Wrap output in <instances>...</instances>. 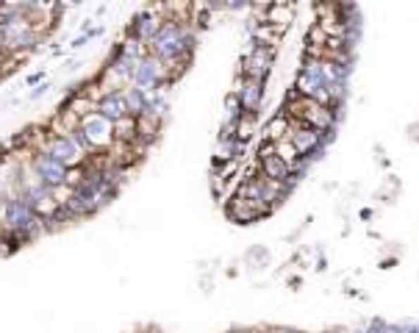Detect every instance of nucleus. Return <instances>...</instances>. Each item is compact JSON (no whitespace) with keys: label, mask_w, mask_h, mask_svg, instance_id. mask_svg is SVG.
<instances>
[{"label":"nucleus","mask_w":419,"mask_h":333,"mask_svg":"<svg viewBox=\"0 0 419 333\" xmlns=\"http://www.w3.org/2000/svg\"><path fill=\"white\" fill-rule=\"evenodd\" d=\"M94 114H100V117H103V120H108L111 125H114V122H120V120H125V117H131V114H128V106H125V95H123V92H111V95L97 97V103H94Z\"/></svg>","instance_id":"nucleus-14"},{"label":"nucleus","mask_w":419,"mask_h":333,"mask_svg":"<svg viewBox=\"0 0 419 333\" xmlns=\"http://www.w3.org/2000/svg\"><path fill=\"white\" fill-rule=\"evenodd\" d=\"M289 191L292 189H289L286 184H275V181H270V178L258 175V172H256V167H253V170H250V175L239 181V187H236L233 194H239V197H244L247 203H253L256 208H261V211L273 214L280 203L286 200V194H289Z\"/></svg>","instance_id":"nucleus-2"},{"label":"nucleus","mask_w":419,"mask_h":333,"mask_svg":"<svg viewBox=\"0 0 419 333\" xmlns=\"http://www.w3.org/2000/svg\"><path fill=\"white\" fill-rule=\"evenodd\" d=\"M47 92V81L45 84H39V87H37V89H34V92H31V97H34V100H37V97H42Z\"/></svg>","instance_id":"nucleus-20"},{"label":"nucleus","mask_w":419,"mask_h":333,"mask_svg":"<svg viewBox=\"0 0 419 333\" xmlns=\"http://www.w3.org/2000/svg\"><path fill=\"white\" fill-rule=\"evenodd\" d=\"M242 117H244V108H242L239 97L233 95V92H228V97H225V122H223V125H228V128H236Z\"/></svg>","instance_id":"nucleus-19"},{"label":"nucleus","mask_w":419,"mask_h":333,"mask_svg":"<svg viewBox=\"0 0 419 333\" xmlns=\"http://www.w3.org/2000/svg\"><path fill=\"white\" fill-rule=\"evenodd\" d=\"M81 131H84V137H87V142H89V150H92V156H100V153H108L111 147H114V125L108 122V120H103L100 114H87L84 120H81V125H78Z\"/></svg>","instance_id":"nucleus-9"},{"label":"nucleus","mask_w":419,"mask_h":333,"mask_svg":"<svg viewBox=\"0 0 419 333\" xmlns=\"http://www.w3.org/2000/svg\"><path fill=\"white\" fill-rule=\"evenodd\" d=\"M114 144H137V120L134 117L114 122Z\"/></svg>","instance_id":"nucleus-17"},{"label":"nucleus","mask_w":419,"mask_h":333,"mask_svg":"<svg viewBox=\"0 0 419 333\" xmlns=\"http://www.w3.org/2000/svg\"><path fill=\"white\" fill-rule=\"evenodd\" d=\"M333 134H323V131H314L308 125H300V122H292V131H289V144L294 147V153L303 158V161H317L325 147L330 144Z\"/></svg>","instance_id":"nucleus-6"},{"label":"nucleus","mask_w":419,"mask_h":333,"mask_svg":"<svg viewBox=\"0 0 419 333\" xmlns=\"http://www.w3.org/2000/svg\"><path fill=\"white\" fill-rule=\"evenodd\" d=\"M233 95L239 97L244 114H258L261 106H264V97H267V84H258V81H247L242 75H236V84L231 89Z\"/></svg>","instance_id":"nucleus-12"},{"label":"nucleus","mask_w":419,"mask_h":333,"mask_svg":"<svg viewBox=\"0 0 419 333\" xmlns=\"http://www.w3.org/2000/svg\"><path fill=\"white\" fill-rule=\"evenodd\" d=\"M275 56H278V45H267V42H250V50L242 56V67L239 75L247 81H258L267 84L273 67H275Z\"/></svg>","instance_id":"nucleus-4"},{"label":"nucleus","mask_w":419,"mask_h":333,"mask_svg":"<svg viewBox=\"0 0 419 333\" xmlns=\"http://www.w3.org/2000/svg\"><path fill=\"white\" fill-rule=\"evenodd\" d=\"M175 84V78L167 73V67L158 61V58H153L150 53L139 58V64H137V70H134V75H131V87H137V89H144V92H164L167 95V89Z\"/></svg>","instance_id":"nucleus-5"},{"label":"nucleus","mask_w":419,"mask_h":333,"mask_svg":"<svg viewBox=\"0 0 419 333\" xmlns=\"http://www.w3.org/2000/svg\"><path fill=\"white\" fill-rule=\"evenodd\" d=\"M42 78H45V73H34V75H31V78H28V84H31V87H34V84H39V81H42Z\"/></svg>","instance_id":"nucleus-21"},{"label":"nucleus","mask_w":419,"mask_h":333,"mask_svg":"<svg viewBox=\"0 0 419 333\" xmlns=\"http://www.w3.org/2000/svg\"><path fill=\"white\" fill-rule=\"evenodd\" d=\"M161 25H164V17H161L158 6H147V8H142V11L134 14V20H131L128 28H125V37H128V39H137V42H142V45L147 48L150 39L161 31Z\"/></svg>","instance_id":"nucleus-10"},{"label":"nucleus","mask_w":419,"mask_h":333,"mask_svg":"<svg viewBox=\"0 0 419 333\" xmlns=\"http://www.w3.org/2000/svg\"><path fill=\"white\" fill-rule=\"evenodd\" d=\"M289 131H292V120L278 111V114H273L270 120H267V125H264V142L270 144H278L283 139H289Z\"/></svg>","instance_id":"nucleus-15"},{"label":"nucleus","mask_w":419,"mask_h":333,"mask_svg":"<svg viewBox=\"0 0 419 333\" xmlns=\"http://www.w3.org/2000/svg\"><path fill=\"white\" fill-rule=\"evenodd\" d=\"M256 172L275 181V184H286L292 189V172H289V164L275 153V147L270 142H261L258 147V156H256Z\"/></svg>","instance_id":"nucleus-11"},{"label":"nucleus","mask_w":419,"mask_h":333,"mask_svg":"<svg viewBox=\"0 0 419 333\" xmlns=\"http://www.w3.org/2000/svg\"><path fill=\"white\" fill-rule=\"evenodd\" d=\"M256 131H258V114H244V117L239 120V125H236V139L242 144H247L253 139Z\"/></svg>","instance_id":"nucleus-18"},{"label":"nucleus","mask_w":419,"mask_h":333,"mask_svg":"<svg viewBox=\"0 0 419 333\" xmlns=\"http://www.w3.org/2000/svg\"><path fill=\"white\" fill-rule=\"evenodd\" d=\"M123 95H125V106H128V114L137 120L142 114H147V100H150V92H144V89H137V87H128V89H123Z\"/></svg>","instance_id":"nucleus-16"},{"label":"nucleus","mask_w":419,"mask_h":333,"mask_svg":"<svg viewBox=\"0 0 419 333\" xmlns=\"http://www.w3.org/2000/svg\"><path fill=\"white\" fill-rule=\"evenodd\" d=\"M225 217L236 222V225H253V222H258L261 217H267V211H261V208H256L253 203H247L244 197H239V194H231L228 200H225Z\"/></svg>","instance_id":"nucleus-13"},{"label":"nucleus","mask_w":419,"mask_h":333,"mask_svg":"<svg viewBox=\"0 0 419 333\" xmlns=\"http://www.w3.org/2000/svg\"><path fill=\"white\" fill-rule=\"evenodd\" d=\"M294 92L300 97H311V100L330 106V89H327L325 70H323V56L303 53V61L294 75Z\"/></svg>","instance_id":"nucleus-3"},{"label":"nucleus","mask_w":419,"mask_h":333,"mask_svg":"<svg viewBox=\"0 0 419 333\" xmlns=\"http://www.w3.org/2000/svg\"><path fill=\"white\" fill-rule=\"evenodd\" d=\"M283 114L292 120V122H300V125H308L314 131H323V134H333L336 131V120L342 114H336L330 106L320 103V100H311V97H300L297 92L286 97V108Z\"/></svg>","instance_id":"nucleus-1"},{"label":"nucleus","mask_w":419,"mask_h":333,"mask_svg":"<svg viewBox=\"0 0 419 333\" xmlns=\"http://www.w3.org/2000/svg\"><path fill=\"white\" fill-rule=\"evenodd\" d=\"M25 170L42 184L47 189L58 191L67 187V181H70V170L64 167V164H58L53 156H47V153H31V158H28V164H25Z\"/></svg>","instance_id":"nucleus-7"},{"label":"nucleus","mask_w":419,"mask_h":333,"mask_svg":"<svg viewBox=\"0 0 419 333\" xmlns=\"http://www.w3.org/2000/svg\"><path fill=\"white\" fill-rule=\"evenodd\" d=\"M39 153H47V156H53L58 164H64L67 170H78L84 161H87V156L75 147V142L70 139V137H61V134H50L47 131L45 139L39 142V147H37Z\"/></svg>","instance_id":"nucleus-8"}]
</instances>
